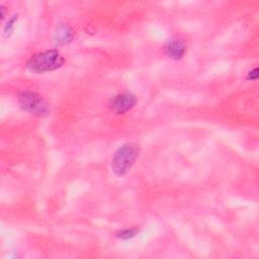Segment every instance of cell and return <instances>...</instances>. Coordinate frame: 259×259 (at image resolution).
I'll return each mask as SVG.
<instances>
[{"instance_id":"cell-1","label":"cell","mask_w":259,"mask_h":259,"mask_svg":"<svg viewBox=\"0 0 259 259\" xmlns=\"http://www.w3.org/2000/svg\"><path fill=\"white\" fill-rule=\"evenodd\" d=\"M65 60L58 50L52 49L32 55L26 63V68L34 74H41L59 69Z\"/></svg>"},{"instance_id":"cell-2","label":"cell","mask_w":259,"mask_h":259,"mask_svg":"<svg viewBox=\"0 0 259 259\" xmlns=\"http://www.w3.org/2000/svg\"><path fill=\"white\" fill-rule=\"evenodd\" d=\"M139 156V149L131 143L122 144L114 152L111 160V170L116 176H123L135 164Z\"/></svg>"},{"instance_id":"cell-3","label":"cell","mask_w":259,"mask_h":259,"mask_svg":"<svg viewBox=\"0 0 259 259\" xmlns=\"http://www.w3.org/2000/svg\"><path fill=\"white\" fill-rule=\"evenodd\" d=\"M18 103L22 110L36 116H45L50 112L47 101L33 91L25 90L20 92L18 95Z\"/></svg>"},{"instance_id":"cell-4","label":"cell","mask_w":259,"mask_h":259,"mask_svg":"<svg viewBox=\"0 0 259 259\" xmlns=\"http://www.w3.org/2000/svg\"><path fill=\"white\" fill-rule=\"evenodd\" d=\"M137 103V97L131 92H123L115 95L110 100V108L116 114H122L131 110Z\"/></svg>"},{"instance_id":"cell-5","label":"cell","mask_w":259,"mask_h":259,"mask_svg":"<svg viewBox=\"0 0 259 259\" xmlns=\"http://www.w3.org/2000/svg\"><path fill=\"white\" fill-rule=\"evenodd\" d=\"M54 42L57 46H64L71 42L74 38V30L69 24H59L54 33Z\"/></svg>"},{"instance_id":"cell-6","label":"cell","mask_w":259,"mask_h":259,"mask_svg":"<svg viewBox=\"0 0 259 259\" xmlns=\"http://www.w3.org/2000/svg\"><path fill=\"white\" fill-rule=\"evenodd\" d=\"M164 52L170 59L178 61L185 55L186 47L184 42L179 39H171L164 46Z\"/></svg>"},{"instance_id":"cell-7","label":"cell","mask_w":259,"mask_h":259,"mask_svg":"<svg viewBox=\"0 0 259 259\" xmlns=\"http://www.w3.org/2000/svg\"><path fill=\"white\" fill-rule=\"evenodd\" d=\"M139 233V230L137 228H126L119 230L115 233V236L120 240H130L136 237Z\"/></svg>"},{"instance_id":"cell-8","label":"cell","mask_w":259,"mask_h":259,"mask_svg":"<svg viewBox=\"0 0 259 259\" xmlns=\"http://www.w3.org/2000/svg\"><path fill=\"white\" fill-rule=\"evenodd\" d=\"M16 20H17V14L12 15V16L7 20L6 24H5L4 27H3V35H4L5 37H9V36L12 34V32H13V30H14V24H15Z\"/></svg>"},{"instance_id":"cell-9","label":"cell","mask_w":259,"mask_h":259,"mask_svg":"<svg viewBox=\"0 0 259 259\" xmlns=\"http://www.w3.org/2000/svg\"><path fill=\"white\" fill-rule=\"evenodd\" d=\"M258 78V69L257 68H254L253 70H251L248 75H247V79L248 80H251V81H255L257 80Z\"/></svg>"},{"instance_id":"cell-10","label":"cell","mask_w":259,"mask_h":259,"mask_svg":"<svg viewBox=\"0 0 259 259\" xmlns=\"http://www.w3.org/2000/svg\"><path fill=\"white\" fill-rule=\"evenodd\" d=\"M1 15H2V18L5 17V7L4 6H1Z\"/></svg>"}]
</instances>
